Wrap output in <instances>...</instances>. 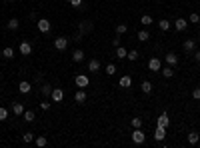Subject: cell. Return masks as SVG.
Listing matches in <instances>:
<instances>
[{
    "label": "cell",
    "mask_w": 200,
    "mask_h": 148,
    "mask_svg": "<svg viewBox=\"0 0 200 148\" xmlns=\"http://www.w3.org/2000/svg\"><path fill=\"white\" fill-rule=\"evenodd\" d=\"M144 140H146V134L142 132V128H134L132 130V142L134 144H142Z\"/></svg>",
    "instance_id": "cell-1"
},
{
    "label": "cell",
    "mask_w": 200,
    "mask_h": 148,
    "mask_svg": "<svg viewBox=\"0 0 200 148\" xmlns=\"http://www.w3.org/2000/svg\"><path fill=\"white\" fill-rule=\"evenodd\" d=\"M148 70H150V72H160V70H162L160 58H150L148 60Z\"/></svg>",
    "instance_id": "cell-2"
},
{
    "label": "cell",
    "mask_w": 200,
    "mask_h": 148,
    "mask_svg": "<svg viewBox=\"0 0 200 148\" xmlns=\"http://www.w3.org/2000/svg\"><path fill=\"white\" fill-rule=\"evenodd\" d=\"M74 82H76V86H78V88H86V86L90 84V78H88L86 74H78L76 78H74Z\"/></svg>",
    "instance_id": "cell-3"
},
{
    "label": "cell",
    "mask_w": 200,
    "mask_h": 148,
    "mask_svg": "<svg viewBox=\"0 0 200 148\" xmlns=\"http://www.w3.org/2000/svg\"><path fill=\"white\" fill-rule=\"evenodd\" d=\"M54 48H56V50H66V48H68V38L58 36L56 40H54Z\"/></svg>",
    "instance_id": "cell-4"
},
{
    "label": "cell",
    "mask_w": 200,
    "mask_h": 148,
    "mask_svg": "<svg viewBox=\"0 0 200 148\" xmlns=\"http://www.w3.org/2000/svg\"><path fill=\"white\" fill-rule=\"evenodd\" d=\"M166 138V128L164 126H156V130H154V140L156 142H162Z\"/></svg>",
    "instance_id": "cell-5"
},
{
    "label": "cell",
    "mask_w": 200,
    "mask_h": 148,
    "mask_svg": "<svg viewBox=\"0 0 200 148\" xmlns=\"http://www.w3.org/2000/svg\"><path fill=\"white\" fill-rule=\"evenodd\" d=\"M168 124H170V118H168V114L166 112H162L158 120H156V126H164V128H168Z\"/></svg>",
    "instance_id": "cell-6"
},
{
    "label": "cell",
    "mask_w": 200,
    "mask_h": 148,
    "mask_svg": "<svg viewBox=\"0 0 200 148\" xmlns=\"http://www.w3.org/2000/svg\"><path fill=\"white\" fill-rule=\"evenodd\" d=\"M174 28H176L178 32L186 30V28H188V20H184V18H176V20H174Z\"/></svg>",
    "instance_id": "cell-7"
},
{
    "label": "cell",
    "mask_w": 200,
    "mask_h": 148,
    "mask_svg": "<svg viewBox=\"0 0 200 148\" xmlns=\"http://www.w3.org/2000/svg\"><path fill=\"white\" fill-rule=\"evenodd\" d=\"M36 26H38V30H40V32H48V30H50V20L40 18L38 22H36Z\"/></svg>",
    "instance_id": "cell-8"
},
{
    "label": "cell",
    "mask_w": 200,
    "mask_h": 148,
    "mask_svg": "<svg viewBox=\"0 0 200 148\" xmlns=\"http://www.w3.org/2000/svg\"><path fill=\"white\" fill-rule=\"evenodd\" d=\"M52 100L54 102H62V98H64V90L62 88H52Z\"/></svg>",
    "instance_id": "cell-9"
},
{
    "label": "cell",
    "mask_w": 200,
    "mask_h": 148,
    "mask_svg": "<svg viewBox=\"0 0 200 148\" xmlns=\"http://www.w3.org/2000/svg\"><path fill=\"white\" fill-rule=\"evenodd\" d=\"M164 60L168 62V66H176L178 64V56L174 52H168V54H164Z\"/></svg>",
    "instance_id": "cell-10"
},
{
    "label": "cell",
    "mask_w": 200,
    "mask_h": 148,
    "mask_svg": "<svg viewBox=\"0 0 200 148\" xmlns=\"http://www.w3.org/2000/svg\"><path fill=\"white\" fill-rule=\"evenodd\" d=\"M12 112L16 116H22L24 114V104L22 102H12Z\"/></svg>",
    "instance_id": "cell-11"
},
{
    "label": "cell",
    "mask_w": 200,
    "mask_h": 148,
    "mask_svg": "<svg viewBox=\"0 0 200 148\" xmlns=\"http://www.w3.org/2000/svg\"><path fill=\"white\" fill-rule=\"evenodd\" d=\"M30 52H32L30 42H20V54H22V56H28Z\"/></svg>",
    "instance_id": "cell-12"
},
{
    "label": "cell",
    "mask_w": 200,
    "mask_h": 148,
    "mask_svg": "<svg viewBox=\"0 0 200 148\" xmlns=\"http://www.w3.org/2000/svg\"><path fill=\"white\" fill-rule=\"evenodd\" d=\"M18 90L22 92V94H28V92L32 90V84H30V82H26V80H22V82L18 84Z\"/></svg>",
    "instance_id": "cell-13"
},
{
    "label": "cell",
    "mask_w": 200,
    "mask_h": 148,
    "mask_svg": "<svg viewBox=\"0 0 200 148\" xmlns=\"http://www.w3.org/2000/svg\"><path fill=\"white\" fill-rule=\"evenodd\" d=\"M74 100H76L78 104H84V102H86V92H84V88H80L76 94H74Z\"/></svg>",
    "instance_id": "cell-14"
},
{
    "label": "cell",
    "mask_w": 200,
    "mask_h": 148,
    "mask_svg": "<svg viewBox=\"0 0 200 148\" xmlns=\"http://www.w3.org/2000/svg\"><path fill=\"white\" fill-rule=\"evenodd\" d=\"M118 86H120V88H128V86H132V78H130V76H122L120 82H118Z\"/></svg>",
    "instance_id": "cell-15"
},
{
    "label": "cell",
    "mask_w": 200,
    "mask_h": 148,
    "mask_svg": "<svg viewBox=\"0 0 200 148\" xmlns=\"http://www.w3.org/2000/svg\"><path fill=\"white\" fill-rule=\"evenodd\" d=\"M88 70H90V72H98V70H100V62H98L96 58H92V60L88 62Z\"/></svg>",
    "instance_id": "cell-16"
},
{
    "label": "cell",
    "mask_w": 200,
    "mask_h": 148,
    "mask_svg": "<svg viewBox=\"0 0 200 148\" xmlns=\"http://www.w3.org/2000/svg\"><path fill=\"white\" fill-rule=\"evenodd\" d=\"M182 48H184V52H194V50H196V42H194V40H186Z\"/></svg>",
    "instance_id": "cell-17"
},
{
    "label": "cell",
    "mask_w": 200,
    "mask_h": 148,
    "mask_svg": "<svg viewBox=\"0 0 200 148\" xmlns=\"http://www.w3.org/2000/svg\"><path fill=\"white\" fill-rule=\"evenodd\" d=\"M140 88H142V92H144V94H150V92H152V82L144 80L142 84H140Z\"/></svg>",
    "instance_id": "cell-18"
},
{
    "label": "cell",
    "mask_w": 200,
    "mask_h": 148,
    "mask_svg": "<svg viewBox=\"0 0 200 148\" xmlns=\"http://www.w3.org/2000/svg\"><path fill=\"white\" fill-rule=\"evenodd\" d=\"M6 26H8L10 30H18V26H20V20H18V18H10Z\"/></svg>",
    "instance_id": "cell-19"
},
{
    "label": "cell",
    "mask_w": 200,
    "mask_h": 148,
    "mask_svg": "<svg viewBox=\"0 0 200 148\" xmlns=\"http://www.w3.org/2000/svg\"><path fill=\"white\" fill-rule=\"evenodd\" d=\"M170 26H172V22H170V20H164V18H162L160 22H158V28H160L162 32H166V30L170 28Z\"/></svg>",
    "instance_id": "cell-20"
},
{
    "label": "cell",
    "mask_w": 200,
    "mask_h": 148,
    "mask_svg": "<svg viewBox=\"0 0 200 148\" xmlns=\"http://www.w3.org/2000/svg\"><path fill=\"white\" fill-rule=\"evenodd\" d=\"M72 60H74V62H82V60H84V52L82 50H74L72 52Z\"/></svg>",
    "instance_id": "cell-21"
},
{
    "label": "cell",
    "mask_w": 200,
    "mask_h": 148,
    "mask_svg": "<svg viewBox=\"0 0 200 148\" xmlns=\"http://www.w3.org/2000/svg\"><path fill=\"white\" fill-rule=\"evenodd\" d=\"M152 22H154V20H152V16H150V14H144L142 18H140V24H142V26H150Z\"/></svg>",
    "instance_id": "cell-22"
},
{
    "label": "cell",
    "mask_w": 200,
    "mask_h": 148,
    "mask_svg": "<svg viewBox=\"0 0 200 148\" xmlns=\"http://www.w3.org/2000/svg\"><path fill=\"white\" fill-rule=\"evenodd\" d=\"M200 140V136H198V132H190V134H188V144H196V142Z\"/></svg>",
    "instance_id": "cell-23"
},
{
    "label": "cell",
    "mask_w": 200,
    "mask_h": 148,
    "mask_svg": "<svg viewBox=\"0 0 200 148\" xmlns=\"http://www.w3.org/2000/svg\"><path fill=\"white\" fill-rule=\"evenodd\" d=\"M2 56L6 58V60L14 58V50H12V48H10V46H6V48H4V50H2Z\"/></svg>",
    "instance_id": "cell-24"
},
{
    "label": "cell",
    "mask_w": 200,
    "mask_h": 148,
    "mask_svg": "<svg viewBox=\"0 0 200 148\" xmlns=\"http://www.w3.org/2000/svg\"><path fill=\"white\" fill-rule=\"evenodd\" d=\"M138 56H140V52H138V50H134V48H132V50L126 54V58L130 60V62H134V60H138Z\"/></svg>",
    "instance_id": "cell-25"
},
{
    "label": "cell",
    "mask_w": 200,
    "mask_h": 148,
    "mask_svg": "<svg viewBox=\"0 0 200 148\" xmlns=\"http://www.w3.org/2000/svg\"><path fill=\"white\" fill-rule=\"evenodd\" d=\"M40 90H42V94H44V96H50V94H52V86L48 84V82H44V84H42Z\"/></svg>",
    "instance_id": "cell-26"
},
{
    "label": "cell",
    "mask_w": 200,
    "mask_h": 148,
    "mask_svg": "<svg viewBox=\"0 0 200 148\" xmlns=\"http://www.w3.org/2000/svg\"><path fill=\"white\" fill-rule=\"evenodd\" d=\"M46 144H48L46 136H36V146H38V148H44Z\"/></svg>",
    "instance_id": "cell-27"
},
{
    "label": "cell",
    "mask_w": 200,
    "mask_h": 148,
    "mask_svg": "<svg viewBox=\"0 0 200 148\" xmlns=\"http://www.w3.org/2000/svg\"><path fill=\"white\" fill-rule=\"evenodd\" d=\"M22 118L26 120V122H34V112H32V110H24Z\"/></svg>",
    "instance_id": "cell-28"
},
{
    "label": "cell",
    "mask_w": 200,
    "mask_h": 148,
    "mask_svg": "<svg viewBox=\"0 0 200 148\" xmlns=\"http://www.w3.org/2000/svg\"><path fill=\"white\" fill-rule=\"evenodd\" d=\"M148 38H150V34H148L146 30H140V32H138V40H140V42H148Z\"/></svg>",
    "instance_id": "cell-29"
},
{
    "label": "cell",
    "mask_w": 200,
    "mask_h": 148,
    "mask_svg": "<svg viewBox=\"0 0 200 148\" xmlns=\"http://www.w3.org/2000/svg\"><path fill=\"white\" fill-rule=\"evenodd\" d=\"M162 74H164V78H172V76H174V68H172V66H166L164 70H162Z\"/></svg>",
    "instance_id": "cell-30"
},
{
    "label": "cell",
    "mask_w": 200,
    "mask_h": 148,
    "mask_svg": "<svg viewBox=\"0 0 200 148\" xmlns=\"http://www.w3.org/2000/svg\"><path fill=\"white\" fill-rule=\"evenodd\" d=\"M126 54H128L126 48H122V46H118V48H116V58H126Z\"/></svg>",
    "instance_id": "cell-31"
},
{
    "label": "cell",
    "mask_w": 200,
    "mask_h": 148,
    "mask_svg": "<svg viewBox=\"0 0 200 148\" xmlns=\"http://www.w3.org/2000/svg\"><path fill=\"white\" fill-rule=\"evenodd\" d=\"M104 72H106L108 76H112V74H116V66H114V64H108V66L104 68Z\"/></svg>",
    "instance_id": "cell-32"
},
{
    "label": "cell",
    "mask_w": 200,
    "mask_h": 148,
    "mask_svg": "<svg viewBox=\"0 0 200 148\" xmlns=\"http://www.w3.org/2000/svg\"><path fill=\"white\" fill-rule=\"evenodd\" d=\"M126 30H128V26H126V24H116V34H118V36L124 34Z\"/></svg>",
    "instance_id": "cell-33"
},
{
    "label": "cell",
    "mask_w": 200,
    "mask_h": 148,
    "mask_svg": "<svg viewBox=\"0 0 200 148\" xmlns=\"http://www.w3.org/2000/svg\"><path fill=\"white\" fill-rule=\"evenodd\" d=\"M22 140H24V142H32V140H34V132H24Z\"/></svg>",
    "instance_id": "cell-34"
},
{
    "label": "cell",
    "mask_w": 200,
    "mask_h": 148,
    "mask_svg": "<svg viewBox=\"0 0 200 148\" xmlns=\"http://www.w3.org/2000/svg\"><path fill=\"white\" fill-rule=\"evenodd\" d=\"M132 128H142V118H132Z\"/></svg>",
    "instance_id": "cell-35"
},
{
    "label": "cell",
    "mask_w": 200,
    "mask_h": 148,
    "mask_svg": "<svg viewBox=\"0 0 200 148\" xmlns=\"http://www.w3.org/2000/svg\"><path fill=\"white\" fill-rule=\"evenodd\" d=\"M192 98L194 100H200V86H196V88L192 90Z\"/></svg>",
    "instance_id": "cell-36"
},
{
    "label": "cell",
    "mask_w": 200,
    "mask_h": 148,
    "mask_svg": "<svg viewBox=\"0 0 200 148\" xmlns=\"http://www.w3.org/2000/svg\"><path fill=\"white\" fill-rule=\"evenodd\" d=\"M6 118H8V110H6V108H0V120L4 122Z\"/></svg>",
    "instance_id": "cell-37"
},
{
    "label": "cell",
    "mask_w": 200,
    "mask_h": 148,
    "mask_svg": "<svg viewBox=\"0 0 200 148\" xmlns=\"http://www.w3.org/2000/svg\"><path fill=\"white\" fill-rule=\"evenodd\" d=\"M198 20H200V16L194 12V14H190V18H188V22H194V24H198Z\"/></svg>",
    "instance_id": "cell-38"
},
{
    "label": "cell",
    "mask_w": 200,
    "mask_h": 148,
    "mask_svg": "<svg viewBox=\"0 0 200 148\" xmlns=\"http://www.w3.org/2000/svg\"><path fill=\"white\" fill-rule=\"evenodd\" d=\"M90 28H92V26H90V24H84V22L80 24V32H88Z\"/></svg>",
    "instance_id": "cell-39"
},
{
    "label": "cell",
    "mask_w": 200,
    "mask_h": 148,
    "mask_svg": "<svg viewBox=\"0 0 200 148\" xmlns=\"http://www.w3.org/2000/svg\"><path fill=\"white\" fill-rule=\"evenodd\" d=\"M70 4H72V6H76V8H78L80 4H82V0H70Z\"/></svg>",
    "instance_id": "cell-40"
},
{
    "label": "cell",
    "mask_w": 200,
    "mask_h": 148,
    "mask_svg": "<svg viewBox=\"0 0 200 148\" xmlns=\"http://www.w3.org/2000/svg\"><path fill=\"white\" fill-rule=\"evenodd\" d=\"M112 44H114V48H118V46H120V38H118V36H116V38H114V40H112Z\"/></svg>",
    "instance_id": "cell-41"
},
{
    "label": "cell",
    "mask_w": 200,
    "mask_h": 148,
    "mask_svg": "<svg viewBox=\"0 0 200 148\" xmlns=\"http://www.w3.org/2000/svg\"><path fill=\"white\" fill-rule=\"evenodd\" d=\"M40 106H42V110H48V108H50V102H42Z\"/></svg>",
    "instance_id": "cell-42"
},
{
    "label": "cell",
    "mask_w": 200,
    "mask_h": 148,
    "mask_svg": "<svg viewBox=\"0 0 200 148\" xmlns=\"http://www.w3.org/2000/svg\"><path fill=\"white\" fill-rule=\"evenodd\" d=\"M194 58H196V62H200V52H194Z\"/></svg>",
    "instance_id": "cell-43"
},
{
    "label": "cell",
    "mask_w": 200,
    "mask_h": 148,
    "mask_svg": "<svg viewBox=\"0 0 200 148\" xmlns=\"http://www.w3.org/2000/svg\"><path fill=\"white\" fill-rule=\"evenodd\" d=\"M198 26H200V20H198Z\"/></svg>",
    "instance_id": "cell-44"
},
{
    "label": "cell",
    "mask_w": 200,
    "mask_h": 148,
    "mask_svg": "<svg viewBox=\"0 0 200 148\" xmlns=\"http://www.w3.org/2000/svg\"><path fill=\"white\" fill-rule=\"evenodd\" d=\"M10 2H14V0H10Z\"/></svg>",
    "instance_id": "cell-45"
},
{
    "label": "cell",
    "mask_w": 200,
    "mask_h": 148,
    "mask_svg": "<svg viewBox=\"0 0 200 148\" xmlns=\"http://www.w3.org/2000/svg\"><path fill=\"white\" fill-rule=\"evenodd\" d=\"M66 2H70V0H66Z\"/></svg>",
    "instance_id": "cell-46"
}]
</instances>
